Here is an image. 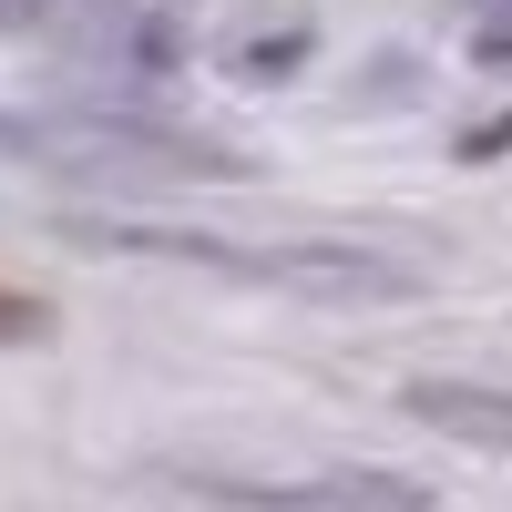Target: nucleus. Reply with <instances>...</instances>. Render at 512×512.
Listing matches in <instances>:
<instances>
[{
  "label": "nucleus",
  "mask_w": 512,
  "mask_h": 512,
  "mask_svg": "<svg viewBox=\"0 0 512 512\" xmlns=\"http://www.w3.org/2000/svg\"><path fill=\"white\" fill-rule=\"evenodd\" d=\"M0 154L21 164H52V175H82V185H154V175H226L216 144L195 134H154V123H103V113H72V123H0Z\"/></svg>",
  "instance_id": "1"
},
{
  "label": "nucleus",
  "mask_w": 512,
  "mask_h": 512,
  "mask_svg": "<svg viewBox=\"0 0 512 512\" xmlns=\"http://www.w3.org/2000/svg\"><path fill=\"white\" fill-rule=\"evenodd\" d=\"M113 246H175V256H216L226 277H277V287H308V297H410L420 277L390 267V256H359V246H226V236H164V226H93Z\"/></svg>",
  "instance_id": "2"
},
{
  "label": "nucleus",
  "mask_w": 512,
  "mask_h": 512,
  "mask_svg": "<svg viewBox=\"0 0 512 512\" xmlns=\"http://www.w3.org/2000/svg\"><path fill=\"white\" fill-rule=\"evenodd\" d=\"M400 410L431 420V431H451V441H472V451H502V461H512V390H472V379H410Z\"/></svg>",
  "instance_id": "3"
},
{
  "label": "nucleus",
  "mask_w": 512,
  "mask_h": 512,
  "mask_svg": "<svg viewBox=\"0 0 512 512\" xmlns=\"http://www.w3.org/2000/svg\"><path fill=\"white\" fill-rule=\"evenodd\" d=\"M472 52H482V62H512V0H492V21L472 31Z\"/></svg>",
  "instance_id": "4"
},
{
  "label": "nucleus",
  "mask_w": 512,
  "mask_h": 512,
  "mask_svg": "<svg viewBox=\"0 0 512 512\" xmlns=\"http://www.w3.org/2000/svg\"><path fill=\"white\" fill-rule=\"evenodd\" d=\"M0 338H41V308H31V297H11V287H0Z\"/></svg>",
  "instance_id": "5"
}]
</instances>
